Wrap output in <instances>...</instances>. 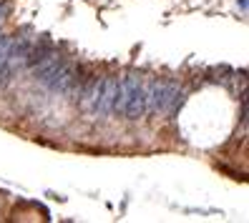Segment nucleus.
Masks as SVG:
<instances>
[{"label": "nucleus", "mask_w": 249, "mask_h": 223, "mask_svg": "<svg viewBox=\"0 0 249 223\" xmlns=\"http://www.w3.org/2000/svg\"><path fill=\"white\" fill-rule=\"evenodd\" d=\"M184 103V91L171 80H156L146 85V113L174 115Z\"/></svg>", "instance_id": "2"}, {"label": "nucleus", "mask_w": 249, "mask_h": 223, "mask_svg": "<svg viewBox=\"0 0 249 223\" xmlns=\"http://www.w3.org/2000/svg\"><path fill=\"white\" fill-rule=\"evenodd\" d=\"M113 113L124 115L126 121H139V118L146 115V85L139 76H134V73L119 78Z\"/></svg>", "instance_id": "1"}, {"label": "nucleus", "mask_w": 249, "mask_h": 223, "mask_svg": "<svg viewBox=\"0 0 249 223\" xmlns=\"http://www.w3.org/2000/svg\"><path fill=\"white\" fill-rule=\"evenodd\" d=\"M10 46H13V38H5V35H0V76H3V78H10V73L5 70L8 55H10Z\"/></svg>", "instance_id": "4"}, {"label": "nucleus", "mask_w": 249, "mask_h": 223, "mask_svg": "<svg viewBox=\"0 0 249 223\" xmlns=\"http://www.w3.org/2000/svg\"><path fill=\"white\" fill-rule=\"evenodd\" d=\"M5 13H8V3H5V0H0V23L5 20Z\"/></svg>", "instance_id": "5"}, {"label": "nucleus", "mask_w": 249, "mask_h": 223, "mask_svg": "<svg viewBox=\"0 0 249 223\" xmlns=\"http://www.w3.org/2000/svg\"><path fill=\"white\" fill-rule=\"evenodd\" d=\"M116 88H119V78H116V76H104V78H101L98 96H96V103H93V108H91L93 113H98V115H108V113H113Z\"/></svg>", "instance_id": "3"}]
</instances>
